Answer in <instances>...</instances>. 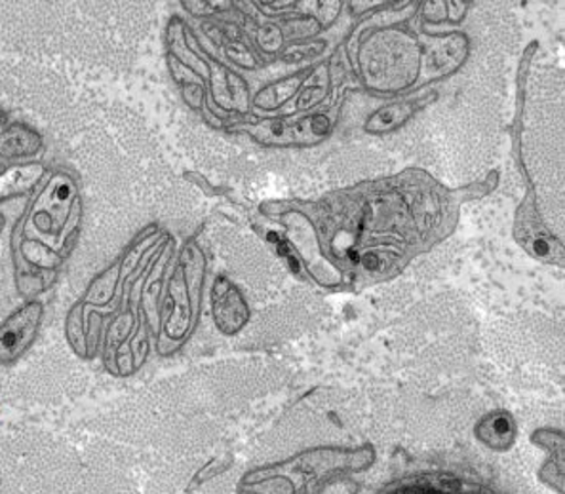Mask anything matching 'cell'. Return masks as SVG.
Returning a JSON list of instances; mask_svg holds the SVG:
<instances>
[{
	"label": "cell",
	"instance_id": "6da1fadb",
	"mask_svg": "<svg viewBox=\"0 0 565 494\" xmlns=\"http://www.w3.org/2000/svg\"><path fill=\"white\" fill-rule=\"evenodd\" d=\"M423 44L406 29H377L362 41L360 71L372 92H402L417 83Z\"/></svg>",
	"mask_w": 565,
	"mask_h": 494
},
{
	"label": "cell",
	"instance_id": "7a4b0ae2",
	"mask_svg": "<svg viewBox=\"0 0 565 494\" xmlns=\"http://www.w3.org/2000/svg\"><path fill=\"white\" fill-rule=\"evenodd\" d=\"M331 128L333 120L330 115L315 112L297 118H259L257 122L246 124L242 130L267 147H310L324 141Z\"/></svg>",
	"mask_w": 565,
	"mask_h": 494
},
{
	"label": "cell",
	"instance_id": "3957f363",
	"mask_svg": "<svg viewBox=\"0 0 565 494\" xmlns=\"http://www.w3.org/2000/svg\"><path fill=\"white\" fill-rule=\"evenodd\" d=\"M469 57V41L461 33L433 36L427 44H423V60L420 67L425 73V80L433 83L441 76L459 69V65Z\"/></svg>",
	"mask_w": 565,
	"mask_h": 494
},
{
	"label": "cell",
	"instance_id": "277c9868",
	"mask_svg": "<svg viewBox=\"0 0 565 494\" xmlns=\"http://www.w3.org/2000/svg\"><path fill=\"white\" fill-rule=\"evenodd\" d=\"M212 312L215 323L225 335H235L248 323V304L244 301L238 288L225 280L223 276L217 278L215 289L212 291Z\"/></svg>",
	"mask_w": 565,
	"mask_h": 494
},
{
	"label": "cell",
	"instance_id": "5b68a950",
	"mask_svg": "<svg viewBox=\"0 0 565 494\" xmlns=\"http://www.w3.org/2000/svg\"><path fill=\"white\" fill-rule=\"evenodd\" d=\"M436 94H417L414 97H407V99H401V101H393V104H386L385 107L375 110L372 117L367 118L364 130L372 136H385L391 131L398 130L401 126L414 117L417 110L423 109L425 105L435 101Z\"/></svg>",
	"mask_w": 565,
	"mask_h": 494
},
{
	"label": "cell",
	"instance_id": "8992f818",
	"mask_svg": "<svg viewBox=\"0 0 565 494\" xmlns=\"http://www.w3.org/2000/svg\"><path fill=\"white\" fill-rule=\"evenodd\" d=\"M215 99L221 107L235 110V112H249L248 83L233 71L220 67L215 75Z\"/></svg>",
	"mask_w": 565,
	"mask_h": 494
},
{
	"label": "cell",
	"instance_id": "52a82bcc",
	"mask_svg": "<svg viewBox=\"0 0 565 494\" xmlns=\"http://www.w3.org/2000/svg\"><path fill=\"white\" fill-rule=\"evenodd\" d=\"M307 75H309V71H297L294 75L284 76L280 80L265 86L254 97L256 109L263 110V112H273V110L284 107L299 94V88Z\"/></svg>",
	"mask_w": 565,
	"mask_h": 494
},
{
	"label": "cell",
	"instance_id": "ba28073f",
	"mask_svg": "<svg viewBox=\"0 0 565 494\" xmlns=\"http://www.w3.org/2000/svg\"><path fill=\"white\" fill-rule=\"evenodd\" d=\"M330 86L331 75L328 63H322L315 69H310L309 75L301 84V88H299V94L296 96L294 112H307V110H312L317 105L322 104L326 96L330 94Z\"/></svg>",
	"mask_w": 565,
	"mask_h": 494
},
{
	"label": "cell",
	"instance_id": "9c48e42d",
	"mask_svg": "<svg viewBox=\"0 0 565 494\" xmlns=\"http://www.w3.org/2000/svg\"><path fill=\"white\" fill-rule=\"evenodd\" d=\"M476 436L486 445L493 447L497 451H504L512 445V441L516 438V426H514L511 415L501 411L491 412L480 420V425L476 428Z\"/></svg>",
	"mask_w": 565,
	"mask_h": 494
},
{
	"label": "cell",
	"instance_id": "30bf717a",
	"mask_svg": "<svg viewBox=\"0 0 565 494\" xmlns=\"http://www.w3.org/2000/svg\"><path fill=\"white\" fill-rule=\"evenodd\" d=\"M328 50V41L324 39H310V41L291 42L280 54L286 65H299V63L317 62Z\"/></svg>",
	"mask_w": 565,
	"mask_h": 494
},
{
	"label": "cell",
	"instance_id": "8fae6325",
	"mask_svg": "<svg viewBox=\"0 0 565 494\" xmlns=\"http://www.w3.org/2000/svg\"><path fill=\"white\" fill-rule=\"evenodd\" d=\"M227 57L242 69H257L256 54L249 50L246 41L242 39V31L235 25L227 29Z\"/></svg>",
	"mask_w": 565,
	"mask_h": 494
},
{
	"label": "cell",
	"instance_id": "7c38bea8",
	"mask_svg": "<svg viewBox=\"0 0 565 494\" xmlns=\"http://www.w3.org/2000/svg\"><path fill=\"white\" fill-rule=\"evenodd\" d=\"M284 39L291 42L310 41L322 31V25L318 23L315 15H296L290 20L284 21L282 25Z\"/></svg>",
	"mask_w": 565,
	"mask_h": 494
},
{
	"label": "cell",
	"instance_id": "4fadbf2b",
	"mask_svg": "<svg viewBox=\"0 0 565 494\" xmlns=\"http://www.w3.org/2000/svg\"><path fill=\"white\" fill-rule=\"evenodd\" d=\"M286 39H284L282 28L276 21H265L257 25L256 44L265 55L282 54L286 49Z\"/></svg>",
	"mask_w": 565,
	"mask_h": 494
},
{
	"label": "cell",
	"instance_id": "5bb4252c",
	"mask_svg": "<svg viewBox=\"0 0 565 494\" xmlns=\"http://www.w3.org/2000/svg\"><path fill=\"white\" fill-rule=\"evenodd\" d=\"M315 7L318 8V14L315 15L318 23L322 25V29H328L338 20L339 12H341V8H343V2H317Z\"/></svg>",
	"mask_w": 565,
	"mask_h": 494
},
{
	"label": "cell",
	"instance_id": "9a60e30c",
	"mask_svg": "<svg viewBox=\"0 0 565 494\" xmlns=\"http://www.w3.org/2000/svg\"><path fill=\"white\" fill-rule=\"evenodd\" d=\"M423 8V20L433 25L444 23L448 20V8H446V0H436V2H425L420 4Z\"/></svg>",
	"mask_w": 565,
	"mask_h": 494
},
{
	"label": "cell",
	"instance_id": "2e32d148",
	"mask_svg": "<svg viewBox=\"0 0 565 494\" xmlns=\"http://www.w3.org/2000/svg\"><path fill=\"white\" fill-rule=\"evenodd\" d=\"M254 7H256L257 10H263L265 15L275 18V15L290 14V12L299 8V4H297V2H256Z\"/></svg>",
	"mask_w": 565,
	"mask_h": 494
},
{
	"label": "cell",
	"instance_id": "e0dca14e",
	"mask_svg": "<svg viewBox=\"0 0 565 494\" xmlns=\"http://www.w3.org/2000/svg\"><path fill=\"white\" fill-rule=\"evenodd\" d=\"M446 8H448V21L449 23H461L465 20V15L469 12V2H461V0H446Z\"/></svg>",
	"mask_w": 565,
	"mask_h": 494
}]
</instances>
